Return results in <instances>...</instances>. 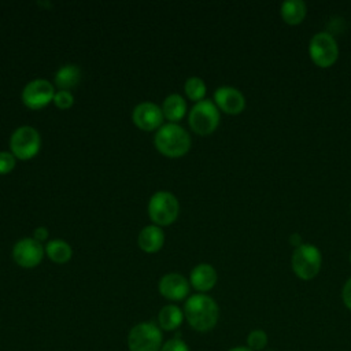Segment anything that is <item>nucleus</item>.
Segmentation results:
<instances>
[{"mask_svg": "<svg viewBox=\"0 0 351 351\" xmlns=\"http://www.w3.org/2000/svg\"><path fill=\"white\" fill-rule=\"evenodd\" d=\"M184 315L191 328L197 332H208L218 322L219 308L211 296L196 293L185 302Z\"/></svg>", "mask_w": 351, "mask_h": 351, "instance_id": "f257e3e1", "label": "nucleus"}, {"mask_svg": "<svg viewBox=\"0 0 351 351\" xmlns=\"http://www.w3.org/2000/svg\"><path fill=\"white\" fill-rule=\"evenodd\" d=\"M156 149L169 158L185 155L191 148V137L188 132L177 123L163 125L155 134Z\"/></svg>", "mask_w": 351, "mask_h": 351, "instance_id": "f03ea898", "label": "nucleus"}, {"mask_svg": "<svg viewBox=\"0 0 351 351\" xmlns=\"http://www.w3.org/2000/svg\"><path fill=\"white\" fill-rule=\"evenodd\" d=\"M291 265L293 273L302 280H311L314 278L322 265V255L318 247L313 244H300L293 250Z\"/></svg>", "mask_w": 351, "mask_h": 351, "instance_id": "7ed1b4c3", "label": "nucleus"}, {"mask_svg": "<svg viewBox=\"0 0 351 351\" xmlns=\"http://www.w3.org/2000/svg\"><path fill=\"white\" fill-rule=\"evenodd\" d=\"M128 347L130 351H160L162 332L154 322H140L134 325L128 335Z\"/></svg>", "mask_w": 351, "mask_h": 351, "instance_id": "20e7f679", "label": "nucleus"}, {"mask_svg": "<svg viewBox=\"0 0 351 351\" xmlns=\"http://www.w3.org/2000/svg\"><path fill=\"white\" fill-rule=\"evenodd\" d=\"M308 53L317 66L329 67L339 56L337 41L329 32H318L310 38Z\"/></svg>", "mask_w": 351, "mask_h": 351, "instance_id": "39448f33", "label": "nucleus"}, {"mask_svg": "<svg viewBox=\"0 0 351 351\" xmlns=\"http://www.w3.org/2000/svg\"><path fill=\"white\" fill-rule=\"evenodd\" d=\"M180 206L177 197L170 192H156L148 203V214L151 219L159 225L166 226L173 223L178 217Z\"/></svg>", "mask_w": 351, "mask_h": 351, "instance_id": "423d86ee", "label": "nucleus"}, {"mask_svg": "<svg viewBox=\"0 0 351 351\" xmlns=\"http://www.w3.org/2000/svg\"><path fill=\"white\" fill-rule=\"evenodd\" d=\"M218 107L211 100L197 101L189 112V126L197 134L213 133L219 123Z\"/></svg>", "mask_w": 351, "mask_h": 351, "instance_id": "0eeeda50", "label": "nucleus"}, {"mask_svg": "<svg viewBox=\"0 0 351 351\" xmlns=\"http://www.w3.org/2000/svg\"><path fill=\"white\" fill-rule=\"evenodd\" d=\"M41 145V137L38 132L32 126H21L18 128L10 140V147L12 154L22 159H30L33 158Z\"/></svg>", "mask_w": 351, "mask_h": 351, "instance_id": "6e6552de", "label": "nucleus"}, {"mask_svg": "<svg viewBox=\"0 0 351 351\" xmlns=\"http://www.w3.org/2000/svg\"><path fill=\"white\" fill-rule=\"evenodd\" d=\"M53 86L47 80H34L29 82L22 92V100L25 106H27L32 110H37L47 106L51 100H53Z\"/></svg>", "mask_w": 351, "mask_h": 351, "instance_id": "1a4fd4ad", "label": "nucleus"}, {"mask_svg": "<svg viewBox=\"0 0 351 351\" xmlns=\"http://www.w3.org/2000/svg\"><path fill=\"white\" fill-rule=\"evenodd\" d=\"M44 255V248L40 241L34 239H22L19 240L12 250L14 261L22 267H34L37 266Z\"/></svg>", "mask_w": 351, "mask_h": 351, "instance_id": "9d476101", "label": "nucleus"}, {"mask_svg": "<svg viewBox=\"0 0 351 351\" xmlns=\"http://www.w3.org/2000/svg\"><path fill=\"white\" fill-rule=\"evenodd\" d=\"M215 106L226 114H239L245 107L244 95L233 86H219L214 93Z\"/></svg>", "mask_w": 351, "mask_h": 351, "instance_id": "9b49d317", "label": "nucleus"}, {"mask_svg": "<svg viewBox=\"0 0 351 351\" xmlns=\"http://www.w3.org/2000/svg\"><path fill=\"white\" fill-rule=\"evenodd\" d=\"M163 111L154 103L145 101L138 104L133 111V122L143 130H154L163 121Z\"/></svg>", "mask_w": 351, "mask_h": 351, "instance_id": "f8f14e48", "label": "nucleus"}, {"mask_svg": "<svg viewBox=\"0 0 351 351\" xmlns=\"http://www.w3.org/2000/svg\"><path fill=\"white\" fill-rule=\"evenodd\" d=\"M159 292L166 299L178 302L189 293V282L178 273H169L160 278Z\"/></svg>", "mask_w": 351, "mask_h": 351, "instance_id": "ddd939ff", "label": "nucleus"}, {"mask_svg": "<svg viewBox=\"0 0 351 351\" xmlns=\"http://www.w3.org/2000/svg\"><path fill=\"white\" fill-rule=\"evenodd\" d=\"M191 284L196 291L207 292L217 284V271L208 263H200L191 271Z\"/></svg>", "mask_w": 351, "mask_h": 351, "instance_id": "4468645a", "label": "nucleus"}, {"mask_svg": "<svg viewBox=\"0 0 351 351\" xmlns=\"http://www.w3.org/2000/svg\"><path fill=\"white\" fill-rule=\"evenodd\" d=\"M138 245L143 251L145 252H156L162 248L163 241H165V234L159 226L149 225L145 226L140 233H138Z\"/></svg>", "mask_w": 351, "mask_h": 351, "instance_id": "2eb2a0df", "label": "nucleus"}, {"mask_svg": "<svg viewBox=\"0 0 351 351\" xmlns=\"http://www.w3.org/2000/svg\"><path fill=\"white\" fill-rule=\"evenodd\" d=\"M280 12L287 23L299 25L307 14V7L303 0H285L281 3Z\"/></svg>", "mask_w": 351, "mask_h": 351, "instance_id": "dca6fc26", "label": "nucleus"}, {"mask_svg": "<svg viewBox=\"0 0 351 351\" xmlns=\"http://www.w3.org/2000/svg\"><path fill=\"white\" fill-rule=\"evenodd\" d=\"M184 319V311L178 306L167 304L162 307V310L158 314V322L159 326L163 330H174L177 329Z\"/></svg>", "mask_w": 351, "mask_h": 351, "instance_id": "f3484780", "label": "nucleus"}, {"mask_svg": "<svg viewBox=\"0 0 351 351\" xmlns=\"http://www.w3.org/2000/svg\"><path fill=\"white\" fill-rule=\"evenodd\" d=\"M162 111H163V115L169 121L177 122V121H180L185 115L186 103H185V100L180 95L174 93V95H170V96H167L165 99Z\"/></svg>", "mask_w": 351, "mask_h": 351, "instance_id": "a211bd4d", "label": "nucleus"}, {"mask_svg": "<svg viewBox=\"0 0 351 351\" xmlns=\"http://www.w3.org/2000/svg\"><path fill=\"white\" fill-rule=\"evenodd\" d=\"M80 81V69L74 64L63 66L55 75V82L60 90H69L74 88Z\"/></svg>", "mask_w": 351, "mask_h": 351, "instance_id": "6ab92c4d", "label": "nucleus"}, {"mask_svg": "<svg viewBox=\"0 0 351 351\" xmlns=\"http://www.w3.org/2000/svg\"><path fill=\"white\" fill-rule=\"evenodd\" d=\"M45 251H47V255L49 256V259L53 261L55 263H66L71 258V254H73L71 247L63 240L48 241Z\"/></svg>", "mask_w": 351, "mask_h": 351, "instance_id": "aec40b11", "label": "nucleus"}, {"mask_svg": "<svg viewBox=\"0 0 351 351\" xmlns=\"http://www.w3.org/2000/svg\"><path fill=\"white\" fill-rule=\"evenodd\" d=\"M185 93L191 100L200 101L206 95V84L199 77H191L185 82Z\"/></svg>", "mask_w": 351, "mask_h": 351, "instance_id": "412c9836", "label": "nucleus"}, {"mask_svg": "<svg viewBox=\"0 0 351 351\" xmlns=\"http://www.w3.org/2000/svg\"><path fill=\"white\" fill-rule=\"evenodd\" d=\"M269 343L267 333L262 329H254L247 336V347L252 351H262Z\"/></svg>", "mask_w": 351, "mask_h": 351, "instance_id": "4be33fe9", "label": "nucleus"}, {"mask_svg": "<svg viewBox=\"0 0 351 351\" xmlns=\"http://www.w3.org/2000/svg\"><path fill=\"white\" fill-rule=\"evenodd\" d=\"M73 101H74L73 95L69 90H59L53 96V103L56 104V107H59L62 110H66V108L71 107Z\"/></svg>", "mask_w": 351, "mask_h": 351, "instance_id": "5701e85b", "label": "nucleus"}, {"mask_svg": "<svg viewBox=\"0 0 351 351\" xmlns=\"http://www.w3.org/2000/svg\"><path fill=\"white\" fill-rule=\"evenodd\" d=\"M160 351H189V347L184 340H181L178 337H174L171 340H167L162 346Z\"/></svg>", "mask_w": 351, "mask_h": 351, "instance_id": "b1692460", "label": "nucleus"}, {"mask_svg": "<svg viewBox=\"0 0 351 351\" xmlns=\"http://www.w3.org/2000/svg\"><path fill=\"white\" fill-rule=\"evenodd\" d=\"M15 166V158L10 152H0V174L10 173Z\"/></svg>", "mask_w": 351, "mask_h": 351, "instance_id": "393cba45", "label": "nucleus"}, {"mask_svg": "<svg viewBox=\"0 0 351 351\" xmlns=\"http://www.w3.org/2000/svg\"><path fill=\"white\" fill-rule=\"evenodd\" d=\"M341 298L343 302L346 304V307L348 310H351V277L346 281V284L343 285V291H341Z\"/></svg>", "mask_w": 351, "mask_h": 351, "instance_id": "a878e982", "label": "nucleus"}, {"mask_svg": "<svg viewBox=\"0 0 351 351\" xmlns=\"http://www.w3.org/2000/svg\"><path fill=\"white\" fill-rule=\"evenodd\" d=\"M48 237V232H47V229L45 228H37L36 230H34V240H37V241H43V240H45Z\"/></svg>", "mask_w": 351, "mask_h": 351, "instance_id": "bb28decb", "label": "nucleus"}, {"mask_svg": "<svg viewBox=\"0 0 351 351\" xmlns=\"http://www.w3.org/2000/svg\"><path fill=\"white\" fill-rule=\"evenodd\" d=\"M300 241H302V240H300V236H299V234H295V233H293V234L291 236V244H293L295 248L299 247L300 244H303V243H300Z\"/></svg>", "mask_w": 351, "mask_h": 351, "instance_id": "cd10ccee", "label": "nucleus"}, {"mask_svg": "<svg viewBox=\"0 0 351 351\" xmlns=\"http://www.w3.org/2000/svg\"><path fill=\"white\" fill-rule=\"evenodd\" d=\"M228 351H252V350H250L247 346H236Z\"/></svg>", "mask_w": 351, "mask_h": 351, "instance_id": "c85d7f7f", "label": "nucleus"}, {"mask_svg": "<svg viewBox=\"0 0 351 351\" xmlns=\"http://www.w3.org/2000/svg\"><path fill=\"white\" fill-rule=\"evenodd\" d=\"M350 263H351V252H350Z\"/></svg>", "mask_w": 351, "mask_h": 351, "instance_id": "c756f323", "label": "nucleus"}, {"mask_svg": "<svg viewBox=\"0 0 351 351\" xmlns=\"http://www.w3.org/2000/svg\"><path fill=\"white\" fill-rule=\"evenodd\" d=\"M267 351H273V350H267Z\"/></svg>", "mask_w": 351, "mask_h": 351, "instance_id": "7c9ffc66", "label": "nucleus"}]
</instances>
